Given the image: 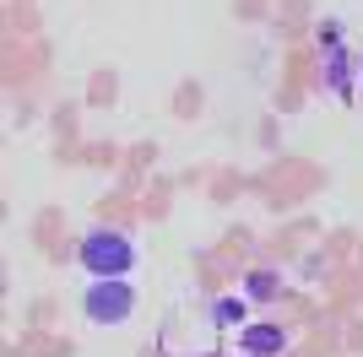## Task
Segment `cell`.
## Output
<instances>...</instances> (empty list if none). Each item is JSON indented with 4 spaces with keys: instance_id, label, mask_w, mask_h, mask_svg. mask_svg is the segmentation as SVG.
Listing matches in <instances>:
<instances>
[{
    "instance_id": "cell-4",
    "label": "cell",
    "mask_w": 363,
    "mask_h": 357,
    "mask_svg": "<svg viewBox=\"0 0 363 357\" xmlns=\"http://www.w3.org/2000/svg\"><path fill=\"white\" fill-rule=\"evenodd\" d=\"M288 346H293V336L277 319H250L239 330V352H250V357H282Z\"/></svg>"
},
{
    "instance_id": "cell-5",
    "label": "cell",
    "mask_w": 363,
    "mask_h": 357,
    "mask_svg": "<svg viewBox=\"0 0 363 357\" xmlns=\"http://www.w3.org/2000/svg\"><path fill=\"white\" fill-rule=\"evenodd\" d=\"M206 325H212V330H244V325H250V298H244V293H223V298H212V309H206Z\"/></svg>"
},
{
    "instance_id": "cell-6",
    "label": "cell",
    "mask_w": 363,
    "mask_h": 357,
    "mask_svg": "<svg viewBox=\"0 0 363 357\" xmlns=\"http://www.w3.org/2000/svg\"><path fill=\"white\" fill-rule=\"evenodd\" d=\"M244 298H250V303H266V298L277 293V276L272 271H255V276H244V287H239Z\"/></svg>"
},
{
    "instance_id": "cell-2",
    "label": "cell",
    "mask_w": 363,
    "mask_h": 357,
    "mask_svg": "<svg viewBox=\"0 0 363 357\" xmlns=\"http://www.w3.org/2000/svg\"><path fill=\"white\" fill-rule=\"evenodd\" d=\"M82 314H87V325H98V330L130 325V314H136V287L130 282H92L87 293H82Z\"/></svg>"
},
{
    "instance_id": "cell-1",
    "label": "cell",
    "mask_w": 363,
    "mask_h": 357,
    "mask_svg": "<svg viewBox=\"0 0 363 357\" xmlns=\"http://www.w3.org/2000/svg\"><path fill=\"white\" fill-rule=\"evenodd\" d=\"M136 238L120 233V227H92L82 233L76 244V266L87 271L92 282H130V271H136Z\"/></svg>"
},
{
    "instance_id": "cell-3",
    "label": "cell",
    "mask_w": 363,
    "mask_h": 357,
    "mask_svg": "<svg viewBox=\"0 0 363 357\" xmlns=\"http://www.w3.org/2000/svg\"><path fill=\"white\" fill-rule=\"evenodd\" d=\"M320 71H325V92L352 98V49L342 44V22L320 28Z\"/></svg>"
}]
</instances>
